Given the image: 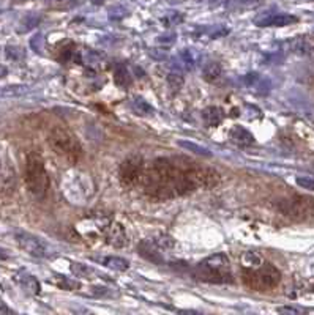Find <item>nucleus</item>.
<instances>
[{
	"label": "nucleus",
	"mask_w": 314,
	"mask_h": 315,
	"mask_svg": "<svg viewBox=\"0 0 314 315\" xmlns=\"http://www.w3.org/2000/svg\"><path fill=\"white\" fill-rule=\"evenodd\" d=\"M114 77H115V84H117V85L128 87V85L131 84V77H130V74H128V71H126L125 68H122V66L115 69Z\"/></svg>",
	"instance_id": "nucleus-26"
},
{
	"label": "nucleus",
	"mask_w": 314,
	"mask_h": 315,
	"mask_svg": "<svg viewBox=\"0 0 314 315\" xmlns=\"http://www.w3.org/2000/svg\"><path fill=\"white\" fill-rule=\"evenodd\" d=\"M221 73H223V68L218 62H208L204 68H202V76L207 82H215L221 77Z\"/></svg>",
	"instance_id": "nucleus-20"
},
{
	"label": "nucleus",
	"mask_w": 314,
	"mask_h": 315,
	"mask_svg": "<svg viewBox=\"0 0 314 315\" xmlns=\"http://www.w3.org/2000/svg\"><path fill=\"white\" fill-rule=\"evenodd\" d=\"M57 285L62 287L63 290H74L79 287V282H76L74 279H69V277H65V276H59L57 279Z\"/></svg>",
	"instance_id": "nucleus-29"
},
{
	"label": "nucleus",
	"mask_w": 314,
	"mask_h": 315,
	"mask_svg": "<svg viewBox=\"0 0 314 315\" xmlns=\"http://www.w3.org/2000/svg\"><path fill=\"white\" fill-rule=\"evenodd\" d=\"M194 276L199 281L210 284H230L234 281L230 271V262L227 259V255L223 252L213 254L210 257L204 259L196 266Z\"/></svg>",
	"instance_id": "nucleus-3"
},
{
	"label": "nucleus",
	"mask_w": 314,
	"mask_h": 315,
	"mask_svg": "<svg viewBox=\"0 0 314 315\" xmlns=\"http://www.w3.org/2000/svg\"><path fill=\"white\" fill-rule=\"evenodd\" d=\"M106 240L114 248H125L128 244V237H126L125 227L119 223H112L111 227L108 229Z\"/></svg>",
	"instance_id": "nucleus-13"
},
{
	"label": "nucleus",
	"mask_w": 314,
	"mask_h": 315,
	"mask_svg": "<svg viewBox=\"0 0 314 315\" xmlns=\"http://www.w3.org/2000/svg\"><path fill=\"white\" fill-rule=\"evenodd\" d=\"M229 139L234 144L242 145V147H248V145L254 144V136L247 130L245 126H242V125H236V126L230 128Z\"/></svg>",
	"instance_id": "nucleus-14"
},
{
	"label": "nucleus",
	"mask_w": 314,
	"mask_h": 315,
	"mask_svg": "<svg viewBox=\"0 0 314 315\" xmlns=\"http://www.w3.org/2000/svg\"><path fill=\"white\" fill-rule=\"evenodd\" d=\"M202 120L207 126L210 128H216L223 123L224 120V111L221 108H216V106H210L202 111Z\"/></svg>",
	"instance_id": "nucleus-15"
},
{
	"label": "nucleus",
	"mask_w": 314,
	"mask_h": 315,
	"mask_svg": "<svg viewBox=\"0 0 314 315\" xmlns=\"http://www.w3.org/2000/svg\"><path fill=\"white\" fill-rule=\"evenodd\" d=\"M312 291H314V285H312Z\"/></svg>",
	"instance_id": "nucleus-34"
},
{
	"label": "nucleus",
	"mask_w": 314,
	"mask_h": 315,
	"mask_svg": "<svg viewBox=\"0 0 314 315\" xmlns=\"http://www.w3.org/2000/svg\"><path fill=\"white\" fill-rule=\"evenodd\" d=\"M219 173L201 167L188 159L160 158L145 167L141 184L144 191L160 200L190 194L201 188H213Z\"/></svg>",
	"instance_id": "nucleus-1"
},
{
	"label": "nucleus",
	"mask_w": 314,
	"mask_h": 315,
	"mask_svg": "<svg viewBox=\"0 0 314 315\" xmlns=\"http://www.w3.org/2000/svg\"><path fill=\"white\" fill-rule=\"evenodd\" d=\"M240 263H242L243 270H254V268L261 266L264 263V260L261 255L256 252H243L240 257Z\"/></svg>",
	"instance_id": "nucleus-19"
},
{
	"label": "nucleus",
	"mask_w": 314,
	"mask_h": 315,
	"mask_svg": "<svg viewBox=\"0 0 314 315\" xmlns=\"http://www.w3.org/2000/svg\"><path fill=\"white\" fill-rule=\"evenodd\" d=\"M103 263L114 271H126L130 268V262L122 257H106L103 260Z\"/></svg>",
	"instance_id": "nucleus-24"
},
{
	"label": "nucleus",
	"mask_w": 314,
	"mask_h": 315,
	"mask_svg": "<svg viewBox=\"0 0 314 315\" xmlns=\"http://www.w3.org/2000/svg\"><path fill=\"white\" fill-rule=\"evenodd\" d=\"M7 74V68H4L2 65H0V77H4Z\"/></svg>",
	"instance_id": "nucleus-33"
},
{
	"label": "nucleus",
	"mask_w": 314,
	"mask_h": 315,
	"mask_svg": "<svg viewBox=\"0 0 314 315\" xmlns=\"http://www.w3.org/2000/svg\"><path fill=\"white\" fill-rule=\"evenodd\" d=\"M168 84L174 91H179L182 88V85L185 84V77L182 76L180 71H172L168 76Z\"/></svg>",
	"instance_id": "nucleus-25"
},
{
	"label": "nucleus",
	"mask_w": 314,
	"mask_h": 315,
	"mask_svg": "<svg viewBox=\"0 0 314 315\" xmlns=\"http://www.w3.org/2000/svg\"><path fill=\"white\" fill-rule=\"evenodd\" d=\"M0 313H2V315H8L10 313V310H8V307L4 304V302L2 301H0Z\"/></svg>",
	"instance_id": "nucleus-32"
},
{
	"label": "nucleus",
	"mask_w": 314,
	"mask_h": 315,
	"mask_svg": "<svg viewBox=\"0 0 314 315\" xmlns=\"http://www.w3.org/2000/svg\"><path fill=\"white\" fill-rule=\"evenodd\" d=\"M76 60L92 69H101V68H104V65H106V60H104V57L101 54H98L95 51H90V49L79 51Z\"/></svg>",
	"instance_id": "nucleus-12"
},
{
	"label": "nucleus",
	"mask_w": 314,
	"mask_h": 315,
	"mask_svg": "<svg viewBox=\"0 0 314 315\" xmlns=\"http://www.w3.org/2000/svg\"><path fill=\"white\" fill-rule=\"evenodd\" d=\"M15 238H16V243L21 246V249H24L29 255H33V257H38V259L49 257L51 248H49V244L43 241L41 238L27 232H18Z\"/></svg>",
	"instance_id": "nucleus-9"
},
{
	"label": "nucleus",
	"mask_w": 314,
	"mask_h": 315,
	"mask_svg": "<svg viewBox=\"0 0 314 315\" xmlns=\"http://www.w3.org/2000/svg\"><path fill=\"white\" fill-rule=\"evenodd\" d=\"M16 281L22 287H24V290H27L29 293H32V295H38L40 293V282H38V279L35 277L33 274H29L26 271H21L16 276Z\"/></svg>",
	"instance_id": "nucleus-17"
},
{
	"label": "nucleus",
	"mask_w": 314,
	"mask_h": 315,
	"mask_svg": "<svg viewBox=\"0 0 314 315\" xmlns=\"http://www.w3.org/2000/svg\"><path fill=\"white\" fill-rule=\"evenodd\" d=\"M278 212L294 221H306L314 213V199L309 195L294 194L276 202Z\"/></svg>",
	"instance_id": "nucleus-6"
},
{
	"label": "nucleus",
	"mask_w": 314,
	"mask_h": 315,
	"mask_svg": "<svg viewBox=\"0 0 314 315\" xmlns=\"http://www.w3.org/2000/svg\"><path fill=\"white\" fill-rule=\"evenodd\" d=\"M243 284L254 291H272L281 282V271L272 263L264 262L254 270L242 271Z\"/></svg>",
	"instance_id": "nucleus-5"
},
{
	"label": "nucleus",
	"mask_w": 314,
	"mask_h": 315,
	"mask_svg": "<svg viewBox=\"0 0 314 315\" xmlns=\"http://www.w3.org/2000/svg\"><path fill=\"white\" fill-rule=\"evenodd\" d=\"M139 254L150 262H155V263L165 262V259H163L165 251H163L161 248H158L156 244L153 243V240H144V241L139 243Z\"/></svg>",
	"instance_id": "nucleus-11"
},
{
	"label": "nucleus",
	"mask_w": 314,
	"mask_h": 315,
	"mask_svg": "<svg viewBox=\"0 0 314 315\" xmlns=\"http://www.w3.org/2000/svg\"><path fill=\"white\" fill-rule=\"evenodd\" d=\"M144 170H145V162L141 155H137V153L128 155L122 161L120 169H119L120 183L125 188H133V186L141 183Z\"/></svg>",
	"instance_id": "nucleus-8"
},
{
	"label": "nucleus",
	"mask_w": 314,
	"mask_h": 315,
	"mask_svg": "<svg viewBox=\"0 0 314 315\" xmlns=\"http://www.w3.org/2000/svg\"><path fill=\"white\" fill-rule=\"evenodd\" d=\"M243 80H245L247 87L256 88L258 91H261V88H269V82H267L261 74H256V73L247 74L245 77H243Z\"/></svg>",
	"instance_id": "nucleus-23"
},
{
	"label": "nucleus",
	"mask_w": 314,
	"mask_h": 315,
	"mask_svg": "<svg viewBox=\"0 0 314 315\" xmlns=\"http://www.w3.org/2000/svg\"><path fill=\"white\" fill-rule=\"evenodd\" d=\"M48 142L52 151L57 155L68 161L69 164H77V162L83 159V147H81L79 139L76 137L74 133L63 126H54L49 136H48Z\"/></svg>",
	"instance_id": "nucleus-2"
},
{
	"label": "nucleus",
	"mask_w": 314,
	"mask_h": 315,
	"mask_svg": "<svg viewBox=\"0 0 314 315\" xmlns=\"http://www.w3.org/2000/svg\"><path fill=\"white\" fill-rule=\"evenodd\" d=\"M69 268H71L73 274H74V276H79V277H87V279H90L92 273H94L89 266H86V265H83V263H76V262H73Z\"/></svg>",
	"instance_id": "nucleus-28"
},
{
	"label": "nucleus",
	"mask_w": 314,
	"mask_h": 315,
	"mask_svg": "<svg viewBox=\"0 0 314 315\" xmlns=\"http://www.w3.org/2000/svg\"><path fill=\"white\" fill-rule=\"evenodd\" d=\"M177 145L183 150H187V151H193V153L196 155H199V156H205V158H210L212 156V151L202 147V145H197L191 141H177Z\"/></svg>",
	"instance_id": "nucleus-22"
},
{
	"label": "nucleus",
	"mask_w": 314,
	"mask_h": 315,
	"mask_svg": "<svg viewBox=\"0 0 314 315\" xmlns=\"http://www.w3.org/2000/svg\"><path fill=\"white\" fill-rule=\"evenodd\" d=\"M290 49L300 55H311L314 54V41L308 37H298L290 43Z\"/></svg>",
	"instance_id": "nucleus-18"
},
{
	"label": "nucleus",
	"mask_w": 314,
	"mask_h": 315,
	"mask_svg": "<svg viewBox=\"0 0 314 315\" xmlns=\"http://www.w3.org/2000/svg\"><path fill=\"white\" fill-rule=\"evenodd\" d=\"M276 312L278 315H308V310L301 306H280Z\"/></svg>",
	"instance_id": "nucleus-27"
},
{
	"label": "nucleus",
	"mask_w": 314,
	"mask_h": 315,
	"mask_svg": "<svg viewBox=\"0 0 314 315\" xmlns=\"http://www.w3.org/2000/svg\"><path fill=\"white\" fill-rule=\"evenodd\" d=\"M26 186L30 195L43 200L49 189V177L46 172L44 159L38 153H30L26 161Z\"/></svg>",
	"instance_id": "nucleus-4"
},
{
	"label": "nucleus",
	"mask_w": 314,
	"mask_h": 315,
	"mask_svg": "<svg viewBox=\"0 0 314 315\" xmlns=\"http://www.w3.org/2000/svg\"><path fill=\"white\" fill-rule=\"evenodd\" d=\"M128 106H130L131 112L139 115V117H148V115H152L155 112L153 106L150 104L147 99L141 98V96H134L130 99V102H128Z\"/></svg>",
	"instance_id": "nucleus-16"
},
{
	"label": "nucleus",
	"mask_w": 314,
	"mask_h": 315,
	"mask_svg": "<svg viewBox=\"0 0 314 315\" xmlns=\"http://www.w3.org/2000/svg\"><path fill=\"white\" fill-rule=\"evenodd\" d=\"M298 22V18L290 13H261L254 18L258 27H286Z\"/></svg>",
	"instance_id": "nucleus-10"
},
{
	"label": "nucleus",
	"mask_w": 314,
	"mask_h": 315,
	"mask_svg": "<svg viewBox=\"0 0 314 315\" xmlns=\"http://www.w3.org/2000/svg\"><path fill=\"white\" fill-rule=\"evenodd\" d=\"M295 183L300 186V188L308 189V191H314V178H311V177H297Z\"/></svg>",
	"instance_id": "nucleus-30"
},
{
	"label": "nucleus",
	"mask_w": 314,
	"mask_h": 315,
	"mask_svg": "<svg viewBox=\"0 0 314 315\" xmlns=\"http://www.w3.org/2000/svg\"><path fill=\"white\" fill-rule=\"evenodd\" d=\"M18 173L13 158H11L10 145L5 141H0V192L11 194L16 188Z\"/></svg>",
	"instance_id": "nucleus-7"
},
{
	"label": "nucleus",
	"mask_w": 314,
	"mask_h": 315,
	"mask_svg": "<svg viewBox=\"0 0 314 315\" xmlns=\"http://www.w3.org/2000/svg\"><path fill=\"white\" fill-rule=\"evenodd\" d=\"M148 54H150V57H153L155 60H166L168 58V55L165 52H155V49H150Z\"/></svg>",
	"instance_id": "nucleus-31"
},
{
	"label": "nucleus",
	"mask_w": 314,
	"mask_h": 315,
	"mask_svg": "<svg viewBox=\"0 0 314 315\" xmlns=\"http://www.w3.org/2000/svg\"><path fill=\"white\" fill-rule=\"evenodd\" d=\"M176 60L180 63L177 68H182V69H187V71H190V69H193L194 66H196V57H194V54H193V51H190V49H183L180 54H179V57L176 58Z\"/></svg>",
	"instance_id": "nucleus-21"
}]
</instances>
